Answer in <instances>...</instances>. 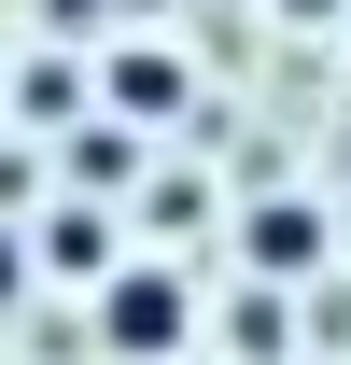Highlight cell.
<instances>
[{
  "instance_id": "cell-7",
  "label": "cell",
  "mask_w": 351,
  "mask_h": 365,
  "mask_svg": "<svg viewBox=\"0 0 351 365\" xmlns=\"http://www.w3.org/2000/svg\"><path fill=\"white\" fill-rule=\"evenodd\" d=\"M43 14H56V29H85V14H98V0H43Z\"/></svg>"
},
{
  "instance_id": "cell-4",
  "label": "cell",
  "mask_w": 351,
  "mask_h": 365,
  "mask_svg": "<svg viewBox=\"0 0 351 365\" xmlns=\"http://www.w3.org/2000/svg\"><path fill=\"white\" fill-rule=\"evenodd\" d=\"M113 113H127V127H169V113H183V56H113Z\"/></svg>"
},
{
  "instance_id": "cell-2",
  "label": "cell",
  "mask_w": 351,
  "mask_h": 365,
  "mask_svg": "<svg viewBox=\"0 0 351 365\" xmlns=\"http://www.w3.org/2000/svg\"><path fill=\"white\" fill-rule=\"evenodd\" d=\"M239 253H253L267 281H309V267H323V211H309V197H267L253 225H239Z\"/></svg>"
},
{
  "instance_id": "cell-3",
  "label": "cell",
  "mask_w": 351,
  "mask_h": 365,
  "mask_svg": "<svg viewBox=\"0 0 351 365\" xmlns=\"http://www.w3.org/2000/svg\"><path fill=\"white\" fill-rule=\"evenodd\" d=\"M43 267L113 281V267H127V253H113V211H85V197H71V211H43Z\"/></svg>"
},
{
  "instance_id": "cell-5",
  "label": "cell",
  "mask_w": 351,
  "mask_h": 365,
  "mask_svg": "<svg viewBox=\"0 0 351 365\" xmlns=\"http://www.w3.org/2000/svg\"><path fill=\"white\" fill-rule=\"evenodd\" d=\"M225 351H239V365H281V295H267V281L225 309Z\"/></svg>"
},
{
  "instance_id": "cell-6",
  "label": "cell",
  "mask_w": 351,
  "mask_h": 365,
  "mask_svg": "<svg viewBox=\"0 0 351 365\" xmlns=\"http://www.w3.org/2000/svg\"><path fill=\"white\" fill-rule=\"evenodd\" d=\"M14 281H29V253H14V239H0V295H14Z\"/></svg>"
},
{
  "instance_id": "cell-1",
  "label": "cell",
  "mask_w": 351,
  "mask_h": 365,
  "mask_svg": "<svg viewBox=\"0 0 351 365\" xmlns=\"http://www.w3.org/2000/svg\"><path fill=\"white\" fill-rule=\"evenodd\" d=\"M183 323H197V295H183L169 267H113V281H98V351H113V365H169Z\"/></svg>"
}]
</instances>
